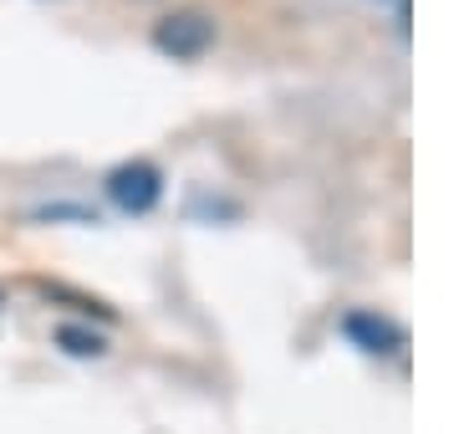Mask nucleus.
Wrapping results in <instances>:
<instances>
[{"label": "nucleus", "instance_id": "nucleus-2", "mask_svg": "<svg viewBox=\"0 0 459 434\" xmlns=\"http://www.w3.org/2000/svg\"><path fill=\"white\" fill-rule=\"evenodd\" d=\"M210 41H214V21L204 11H174L153 26V47L169 51V56H199Z\"/></svg>", "mask_w": 459, "mask_h": 434}, {"label": "nucleus", "instance_id": "nucleus-4", "mask_svg": "<svg viewBox=\"0 0 459 434\" xmlns=\"http://www.w3.org/2000/svg\"><path fill=\"white\" fill-rule=\"evenodd\" d=\"M56 343H62L66 352H77V358H92V352H102V337H98V333H82V327H56Z\"/></svg>", "mask_w": 459, "mask_h": 434}, {"label": "nucleus", "instance_id": "nucleus-3", "mask_svg": "<svg viewBox=\"0 0 459 434\" xmlns=\"http://www.w3.org/2000/svg\"><path fill=\"white\" fill-rule=\"evenodd\" d=\"M342 333L358 343L362 352H398V343H403V333H398L388 317H373V312H352V317L342 322Z\"/></svg>", "mask_w": 459, "mask_h": 434}, {"label": "nucleus", "instance_id": "nucleus-1", "mask_svg": "<svg viewBox=\"0 0 459 434\" xmlns=\"http://www.w3.org/2000/svg\"><path fill=\"white\" fill-rule=\"evenodd\" d=\"M164 195V174L148 164V159H133V164H117L108 174V200L123 210V215H148Z\"/></svg>", "mask_w": 459, "mask_h": 434}]
</instances>
